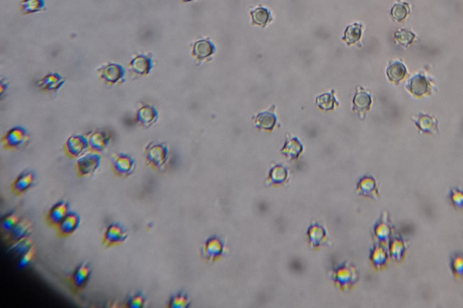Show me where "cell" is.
Here are the masks:
<instances>
[{"label":"cell","instance_id":"6da1fadb","mask_svg":"<svg viewBox=\"0 0 463 308\" xmlns=\"http://www.w3.org/2000/svg\"><path fill=\"white\" fill-rule=\"evenodd\" d=\"M335 285L342 291L352 290L360 280V273L356 267L345 263L336 269L332 274Z\"/></svg>","mask_w":463,"mask_h":308},{"label":"cell","instance_id":"7a4b0ae2","mask_svg":"<svg viewBox=\"0 0 463 308\" xmlns=\"http://www.w3.org/2000/svg\"><path fill=\"white\" fill-rule=\"evenodd\" d=\"M91 274V267L87 263H82L76 268L67 279L73 294L77 295L82 293L87 286Z\"/></svg>","mask_w":463,"mask_h":308},{"label":"cell","instance_id":"3957f363","mask_svg":"<svg viewBox=\"0 0 463 308\" xmlns=\"http://www.w3.org/2000/svg\"><path fill=\"white\" fill-rule=\"evenodd\" d=\"M100 164L101 157L98 153L91 152L80 157L75 165L77 177L82 178L91 176L98 170Z\"/></svg>","mask_w":463,"mask_h":308},{"label":"cell","instance_id":"277c9868","mask_svg":"<svg viewBox=\"0 0 463 308\" xmlns=\"http://www.w3.org/2000/svg\"><path fill=\"white\" fill-rule=\"evenodd\" d=\"M128 236V231L121 224L112 223L105 230L101 243L107 249L117 247L127 240Z\"/></svg>","mask_w":463,"mask_h":308},{"label":"cell","instance_id":"5b68a950","mask_svg":"<svg viewBox=\"0 0 463 308\" xmlns=\"http://www.w3.org/2000/svg\"><path fill=\"white\" fill-rule=\"evenodd\" d=\"M29 140L26 129L22 127H15L9 129L2 139L5 149L16 150L23 147Z\"/></svg>","mask_w":463,"mask_h":308},{"label":"cell","instance_id":"8992f818","mask_svg":"<svg viewBox=\"0 0 463 308\" xmlns=\"http://www.w3.org/2000/svg\"><path fill=\"white\" fill-rule=\"evenodd\" d=\"M89 149L88 138L82 135H73L65 143L64 150L70 159H75L82 157Z\"/></svg>","mask_w":463,"mask_h":308},{"label":"cell","instance_id":"52a82bcc","mask_svg":"<svg viewBox=\"0 0 463 308\" xmlns=\"http://www.w3.org/2000/svg\"><path fill=\"white\" fill-rule=\"evenodd\" d=\"M70 211L69 202L65 200H60L52 205L46 214L45 222L48 227L55 229Z\"/></svg>","mask_w":463,"mask_h":308},{"label":"cell","instance_id":"ba28073f","mask_svg":"<svg viewBox=\"0 0 463 308\" xmlns=\"http://www.w3.org/2000/svg\"><path fill=\"white\" fill-rule=\"evenodd\" d=\"M36 180V175L33 171H26L15 178L11 185L10 190L15 196H23L32 189Z\"/></svg>","mask_w":463,"mask_h":308},{"label":"cell","instance_id":"9c48e42d","mask_svg":"<svg viewBox=\"0 0 463 308\" xmlns=\"http://www.w3.org/2000/svg\"><path fill=\"white\" fill-rule=\"evenodd\" d=\"M80 221V215L75 211H70L55 229L58 238L67 239L72 236L79 228Z\"/></svg>","mask_w":463,"mask_h":308},{"label":"cell","instance_id":"30bf717a","mask_svg":"<svg viewBox=\"0 0 463 308\" xmlns=\"http://www.w3.org/2000/svg\"><path fill=\"white\" fill-rule=\"evenodd\" d=\"M33 223L27 218H21V221L9 232L3 235L6 245L9 246L25 237L30 236L33 230Z\"/></svg>","mask_w":463,"mask_h":308},{"label":"cell","instance_id":"8fae6325","mask_svg":"<svg viewBox=\"0 0 463 308\" xmlns=\"http://www.w3.org/2000/svg\"><path fill=\"white\" fill-rule=\"evenodd\" d=\"M97 75L101 81L107 84L113 85L123 78L124 69L117 64H108L97 69Z\"/></svg>","mask_w":463,"mask_h":308},{"label":"cell","instance_id":"7c38bea8","mask_svg":"<svg viewBox=\"0 0 463 308\" xmlns=\"http://www.w3.org/2000/svg\"><path fill=\"white\" fill-rule=\"evenodd\" d=\"M391 227L388 221V217L387 212H385L382 214L380 220L378 221L374 227V236L378 244L382 246H387L388 243L390 241L391 236Z\"/></svg>","mask_w":463,"mask_h":308},{"label":"cell","instance_id":"4fadbf2b","mask_svg":"<svg viewBox=\"0 0 463 308\" xmlns=\"http://www.w3.org/2000/svg\"><path fill=\"white\" fill-rule=\"evenodd\" d=\"M223 242L218 237H212L205 243L202 247V254L203 258L208 261L218 260L223 253Z\"/></svg>","mask_w":463,"mask_h":308},{"label":"cell","instance_id":"5bb4252c","mask_svg":"<svg viewBox=\"0 0 463 308\" xmlns=\"http://www.w3.org/2000/svg\"><path fill=\"white\" fill-rule=\"evenodd\" d=\"M65 82V79L60 73L52 72L39 80L36 85L43 92H54L60 90Z\"/></svg>","mask_w":463,"mask_h":308},{"label":"cell","instance_id":"9a60e30c","mask_svg":"<svg viewBox=\"0 0 463 308\" xmlns=\"http://www.w3.org/2000/svg\"><path fill=\"white\" fill-rule=\"evenodd\" d=\"M111 165L113 173L120 177L129 176L131 174L134 168L133 160L125 155L114 156Z\"/></svg>","mask_w":463,"mask_h":308},{"label":"cell","instance_id":"2e32d148","mask_svg":"<svg viewBox=\"0 0 463 308\" xmlns=\"http://www.w3.org/2000/svg\"><path fill=\"white\" fill-rule=\"evenodd\" d=\"M385 248V246L378 244L372 249L370 254V263L372 267L379 272L387 269L389 263L388 254Z\"/></svg>","mask_w":463,"mask_h":308},{"label":"cell","instance_id":"e0dca14e","mask_svg":"<svg viewBox=\"0 0 463 308\" xmlns=\"http://www.w3.org/2000/svg\"><path fill=\"white\" fill-rule=\"evenodd\" d=\"M357 192L361 196L372 199H378L379 193L376 181L370 177H364L359 182L357 186Z\"/></svg>","mask_w":463,"mask_h":308},{"label":"cell","instance_id":"ac0fdd59","mask_svg":"<svg viewBox=\"0 0 463 308\" xmlns=\"http://www.w3.org/2000/svg\"><path fill=\"white\" fill-rule=\"evenodd\" d=\"M89 150L92 152L99 153L106 148L109 137L106 132L97 131L91 134L88 138Z\"/></svg>","mask_w":463,"mask_h":308},{"label":"cell","instance_id":"d6986e66","mask_svg":"<svg viewBox=\"0 0 463 308\" xmlns=\"http://www.w3.org/2000/svg\"><path fill=\"white\" fill-rule=\"evenodd\" d=\"M390 256L392 260L401 263L405 260L407 246L405 242L400 237H396L391 240L389 247Z\"/></svg>","mask_w":463,"mask_h":308},{"label":"cell","instance_id":"ffe728a7","mask_svg":"<svg viewBox=\"0 0 463 308\" xmlns=\"http://www.w3.org/2000/svg\"><path fill=\"white\" fill-rule=\"evenodd\" d=\"M33 246H34L33 240L30 236L8 246V251L10 252V254L19 258L29 251Z\"/></svg>","mask_w":463,"mask_h":308},{"label":"cell","instance_id":"44dd1931","mask_svg":"<svg viewBox=\"0 0 463 308\" xmlns=\"http://www.w3.org/2000/svg\"><path fill=\"white\" fill-rule=\"evenodd\" d=\"M408 88L413 95L422 96L428 91V83L425 76L418 75L413 77L410 82Z\"/></svg>","mask_w":463,"mask_h":308},{"label":"cell","instance_id":"7402d4cb","mask_svg":"<svg viewBox=\"0 0 463 308\" xmlns=\"http://www.w3.org/2000/svg\"><path fill=\"white\" fill-rule=\"evenodd\" d=\"M45 7L44 0H22L20 11L24 15H29L42 11Z\"/></svg>","mask_w":463,"mask_h":308},{"label":"cell","instance_id":"603a6c76","mask_svg":"<svg viewBox=\"0 0 463 308\" xmlns=\"http://www.w3.org/2000/svg\"><path fill=\"white\" fill-rule=\"evenodd\" d=\"M406 73V68L402 63L396 61L391 63L387 69V75L389 79L395 83L402 80Z\"/></svg>","mask_w":463,"mask_h":308},{"label":"cell","instance_id":"cb8c5ba5","mask_svg":"<svg viewBox=\"0 0 463 308\" xmlns=\"http://www.w3.org/2000/svg\"><path fill=\"white\" fill-rule=\"evenodd\" d=\"M21 220V218L19 217V215L15 213V212H11L6 214L2 218L1 224H0V228H1L3 235L13 229L15 226L17 225Z\"/></svg>","mask_w":463,"mask_h":308},{"label":"cell","instance_id":"d4e9b609","mask_svg":"<svg viewBox=\"0 0 463 308\" xmlns=\"http://www.w3.org/2000/svg\"><path fill=\"white\" fill-rule=\"evenodd\" d=\"M214 47L206 40L197 42L194 47V54L199 58H205L212 54Z\"/></svg>","mask_w":463,"mask_h":308},{"label":"cell","instance_id":"484cf974","mask_svg":"<svg viewBox=\"0 0 463 308\" xmlns=\"http://www.w3.org/2000/svg\"><path fill=\"white\" fill-rule=\"evenodd\" d=\"M361 28L362 26L359 24H354L353 26H350L347 28L345 30L343 40L348 43V44H354L361 38Z\"/></svg>","mask_w":463,"mask_h":308},{"label":"cell","instance_id":"4316f807","mask_svg":"<svg viewBox=\"0 0 463 308\" xmlns=\"http://www.w3.org/2000/svg\"><path fill=\"white\" fill-rule=\"evenodd\" d=\"M450 268L453 275L457 279H461L463 276V258L460 253L453 255L450 260Z\"/></svg>","mask_w":463,"mask_h":308},{"label":"cell","instance_id":"83f0119b","mask_svg":"<svg viewBox=\"0 0 463 308\" xmlns=\"http://www.w3.org/2000/svg\"><path fill=\"white\" fill-rule=\"evenodd\" d=\"M130 66L134 71L143 73L149 68V60L144 56H138L131 61Z\"/></svg>","mask_w":463,"mask_h":308},{"label":"cell","instance_id":"f1b7e54d","mask_svg":"<svg viewBox=\"0 0 463 308\" xmlns=\"http://www.w3.org/2000/svg\"><path fill=\"white\" fill-rule=\"evenodd\" d=\"M36 254V249L35 246H33L29 251H27L19 257V260L18 262V269H23L24 268L29 266L35 259Z\"/></svg>","mask_w":463,"mask_h":308},{"label":"cell","instance_id":"f546056e","mask_svg":"<svg viewBox=\"0 0 463 308\" xmlns=\"http://www.w3.org/2000/svg\"><path fill=\"white\" fill-rule=\"evenodd\" d=\"M409 6L406 3L395 5L391 11V17L397 21L405 19L409 14Z\"/></svg>","mask_w":463,"mask_h":308},{"label":"cell","instance_id":"4dcf8cb0","mask_svg":"<svg viewBox=\"0 0 463 308\" xmlns=\"http://www.w3.org/2000/svg\"><path fill=\"white\" fill-rule=\"evenodd\" d=\"M371 104V98L370 95L365 93V92H361V93L356 95L354 99L355 107L359 110H364L369 109Z\"/></svg>","mask_w":463,"mask_h":308},{"label":"cell","instance_id":"1f68e13d","mask_svg":"<svg viewBox=\"0 0 463 308\" xmlns=\"http://www.w3.org/2000/svg\"><path fill=\"white\" fill-rule=\"evenodd\" d=\"M310 237L314 246H319L326 240V233L323 227L314 226L310 230Z\"/></svg>","mask_w":463,"mask_h":308},{"label":"cell","instance_id":"d6a6232c","mask_svg":"<svg viewBox=\"0 0 463 308\" xmlns=\"http://www.w3.org/2000/svg\"><path fill=\"white\" fill-rule=\"evenodd\" d=\"M395 37L401 45L407 47V46L412 44L415 38V35L410 31L401 29L397 31V32L395 33Z\"/></svg>","mask_w":463,"mask_h":308},{"label":"cell","instance_id":"836d02e7","mask_svg":"<svg viewBox=\"0 0 463 308\" xmlns=\"http://www.w3.org/2000/svg\"><path fill=\"white\" fill-rule=\"evenodd\" d=\"M252 15L254 22L261 26L266 24L270 17L269 12L264 8L257 9L252 12Z\"/></svg>","mask_w":463,"mask_h":308},{"label":"cell","instance_id":"e575fe53","mask_svg":"<svg viewBox=\"0 0 463 308\" xmlns=\"http://www.w3.org/2000/svg\"><path fill=\"white\" fill-rule=\"evenodd\" d=\"M190 300L186 294H178L172 297L169 306L172 308H185L189 306Z\"/></svg>","mask_w":463,"mask_h":308},{"label":"cell","instance_id":"d590c367","mask_svg":"<svg viewBox=\"0 0 463 308\" xmlns=\"http://www.w3.org/2000/svg\"><path fill=\"white\" fill-rule=\"evenodd\" d=\"M449 197L450 201L455 208L462 209L463 195L461 191L457 189H453L450 191Z\"/></svg>","mask_w":463,"mask_h":308},{"label":"cell","instance_id":"8d00e7d4","mask_svg":"<svg viewBox=\"0 0 463 308\" xmlns=\"http://www.w3.org/2000/svg\"><path fill=\"white\" fill-rule=\"evenodd\" d=\"M146 303V298L144 295L140 293L135 294L132 295L128 300V307L131 308H141L144 306Z\"/></svg>","mask_w":463,"mask_h":308},{"label":"cell","instance_id":"74e56055","mask_svg":"<svg viewBox=\"0 0 463 308\" xmlns=\"http://www.w3.org/2000/svg\"><path fill=\"white\" fill-rule=\"evenodd\" d=\"M7 89L8 85L6 84L5 82L2 80L1 82H0V92H1V95H3V93L7 90Z\"/></svg>","mask_w":463,"mask_h":308},{"label":"cell","instance_id":"f35d334b","mask_svg":"<svg viewBox=\"0 0 463 308\" xmlns=\"http://www.w3.org/2000/svg\"><path fill=\"white\" fill-rule=\"evenodd\" d=\"M183 1H184V2H191V1H193V0H183Z\"/></svg>","mask_w":463,"mask_h":308}]
</instances>
